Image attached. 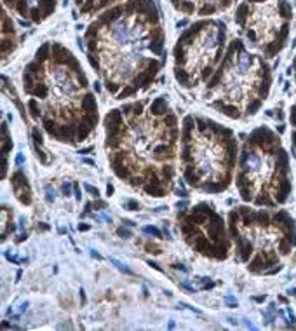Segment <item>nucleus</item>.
<instances>
[{"instance_id":"18","label":"nucleus","mask_w":296,"mask_h":331,"mask_svg":"<svg viewBox=\"0 0 296 331\" xmlns=\"http://www.w3.org/2000/svg\"><path fill=\"white\" fill-rule=\"evenodd\" d=\"M122 206H129V208H132V211H134V209H139V204H138V202H132V200L122 202Z\"/></svg>"},{"instance_id":"7","label":"nucleus","mask_w":296,"mask_h":331,"mask_svg":"<svg viewBox=\"0 0 296 331\" xmlns=\"http://www.w3.org/2000/svg\"><path fill=\"white\" fill-rule=\"evenodd\" d=\"M228 232L235 256L253 274L268 272L293 251L296 225L287 211L237 206L228 213Z\"/></svg>"},{"instance_id":"10","label":"nucleus","mask_w":296,"mask_h":331,"mask_svg":"<svg viewBox=\"0 0 296 331\" xmlns=\"http://www.w3.org/2000/svg\"><path fill=\"white\" fill-rule=\"evenodd\" d=\"M176 227L186 246L213 261H225L232 253V237L228 232V223H225L223 214L216 208L200 200L192 208L178 211Z\"/></svg>"},{"instance_id":"11","label":"nucleus","mask_w":296,"mask_h":331,"mask_svg":"<svg viewBox=\"0 0 296 331\" xmlns=\"http://www.w3.org/2000/svg\"><path fill=\"white\" fill-rule=\"evenodd\" d=\"M4 7L16 12L19 18L40 24L54 14L57 0H4Z\"/></svg>"},{"instance_id":"8","label":"nucleus","mask_w":296,"mask_h":331,"mask_svg":"<svg viewBox=\"0 0 296 331\" xmlns=\"http://www.w3.org/2000/svg\"><path fill=\"white\" fill-rule=\"evenodd\" d=\"M226 24L216 18H204L185 28L172 47V73L178 85L195 89L205 84L226 52Z\"/></svg>"},{"instance_id":"20","label":"nucleus","mask_w":296,"mask_h":331,"mask_svg":"<svg viewBox=\"0 0 296 331\" xmlns=\"http://www.w3.org/2000/svg\"><path fill=\"white\" fill-rule=\"evenodd\" d=\"M85 188H87V190H89V192H91V194H94V195H96V197H98V195H99V192H98V190H94L93 187H89V185H85Z\"/></svg>"},{"instance_id":"14","label":"nucleus","mask_w":296,"mask_h":331,"mask_svg":"<svg viewBox=\"0 0 296 331\" xmlns=\"http://www.w3.org/2000/svg\"><path fill=\"white\" fill-rule=\"evenodd\" d=\"M11 187H12V192L16 195L19 202L23 206H30L33 202V197H32V187L28 183V178L23 173V169H16L12 174H11Z\"/></svg>"},{"instance_id":"4","label":"nucleus","mask_w":296,"mask_h":331,"mask_svg":"<svg viewBox=\"0 0 296 331\" xmlns=\"http://www.w3.org/2000/svg\"><path fill=\"white\" fill-rule=\"evenodd\" d=\"M239 160L235 133L200 113L181 120L180 169L186 185L202 194H221L233 181Z\"/></svg>"},{"instance_id":"9","label":"nucleus","mask_w":296,"mask_h":331,"mask_svg":"<svg viewBox=\"0 0 296 331\" xmlns=\"http://www.w3.org/2000/svg\"><path fill=\"white\" fill-rule=\"evenodd\" d=\"M291 18L287 0H242L233 16L246 40L267 58H274L284 47Z\"/></svg>"},{"instance_id":"16","label":"nucleus","mask_w":296,"mask_h":331,"mask_svg":"<svg viewBox=\"0 0 296 331\" xmlns=\"http://www.w3.org/2000/svg\"><path fill=\"white\" fill-rule=\"evenodd\" d=\"M12 148V139H11V134H9V127L7 124L4 122L2 124V154H4V162H2V176L5 178L7 176V157H9V150Z\"/></svg>"},{"instance_id":"13","label":"nucleus","mask_w":296,"mask_h":331,"mask_svg":"<svg viewBox=\"0 0 296 331\" xmlns=\"http://www.w3.org/2000/svg\"><path fill=\"white\" fill-rule=\"evenodd\" d=\"M18 47V33H16V24L12 18L7 14V9L4 7L2 14V63H7L9 56L16 51Z\"/></svg>"},{"instance_id":"17","label":"nucleus","mask_w":296,"mask_h":331,"mask_svg":"<svg viewBox=\"0 0 296 331\" xmlns=\"http://www.w3.org/2000/svg\"><path fill=\"white\" fill-rule=\"evenodd\" d=\"M289 118H291V145H293V154L296 157V105H293L291 108Z\"/></svg>"},{"instance_id":"6","label":"nucleus","mask_w":296,"mask_h":331,"mask_svg":"<svg viewBox=\"0 0 296 331\" xmlns=\"http://www.w3.org/2000/svg\"><path fill=\"white\" fill-rule=\"evenodd\" d=\"M235 187L242 200L253 206L277 208L287 202L293 190L289 155L280 138L267 126L256 127L244 139Z\"/></svg>"},{"instance_id":"21","label":"nucleus","mask_w":296,"mask_h":331,"mask_svg":"<svg viewBox=\"0 0 296 331\" xmlns=\"http://www.w3.org/2000/svg\"><path fill=\"white\" fill-rule=\"evenodd\" d=\"M293 73H295V80H296V58L293 61Z\"/></svg>"},{"instance_id":"15","label":"nucleus","mask_w":296,"mask_h":331,"mask_svg":"<svg viewBox=\"0 0 296 331\" xmlns=\"http://www.w3.org/2000/svg\"><path fill=\"white\" fill-rule=\"evenodd\" d=\"M73 2L82 16H94V14H101L103 11L110 9L124 0H73Z\"/></svg>"},{"instance_id":"5","label":"nucleus","mask_w":296,"mask_h":331,"mask_svg":"<svg viewBox=\"0 0 296 331\" xmlns=\"http://www.w3.org/2000/svg\"><path fill=\"white\" fill-rule=\"evenodd\" d=\"M272 72L267 61L246 49L241 39H233L221 63L205 82L204 103L232 120L253 117L270 93Z\"/></svg>"},{"instance_id":"12","label":"nucleus","mask_w":296,"mask_h":331,"mask_svg":"<svg viewBox=\"0 0 296 331\" xmlns=\"http://www.w3.org/2000/svg\"><path fill=\"white\" fill-rule=\"evenodd\" d=\"M171 5L185 16L211 18L221 11H226L233 0H169Z\"/></svg>"},{"instance_id":"1","label":"nucleus","mask_w":296,"mask_h":331,"mask_svg":"<svg viewBox=\"0 0 296 331\" xmlns=\"http://www.w3.org/2000/svg\"><path fill=\"white\" fill-rule=\"evenodd\" d=\"M105 154L117 180L141 195L172 192L181 126L167 96L122 103L103 117Z\"/></svg>"},{"instance_id":"2","label":"nucleus","mask_w":296,"mask_h":331,"mask_svg":"<svg viewBox=\"0 0 296 331\" xmlns=\"http://www.w3.org/2000/svg\"><path fill=\"white\" fill-rule=\"evenodd\" d=\"M87 61L113 99L148 91L167 61L166 30L152 0H124L84 33Z\"/></svg>"},{"instance_id":"19","label":"nucleus","mask_w":296,"mask_h":331,"mask_svg":"<svg viewBox=\"0 0 296 331\" xmlns=\"http://www.w3.org/2000/svg\"><path fill=\"white\" fill-rule=\"evenodd\" d=\"M145 232H150V234H155L157 237H160V232L157 228H152V227H145Z\"/></svg>"},{"instance_id":"3","label":"nucleus","mask_w":296,"mask_h":331,"mask_svg":"<svg viewBox=\"0 0 296 331\" xmlns=\"http://www.w3.org/2000/svg\"><path fill=\"white\" fill-rule=\"evenodd\" d=\"M26 108L45 134L77 146L99 124V108L80 61L61 42H45L23 68Z\"/></svg>"}]
</instances>
